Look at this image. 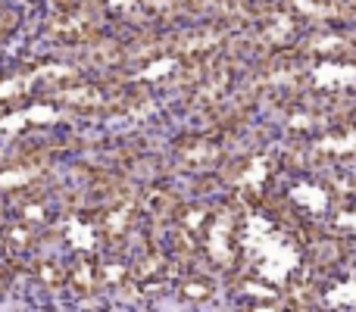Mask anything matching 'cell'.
<instances>
[{"mask_svg":"<svg viewBox=\"0 0 356 312\" xmlns=\"http://www.w3.org/2000/svg\"><path fill=\"white\" fill-rule=\"evenodd\" d=\"M66 284L79 297H91L100 290V259L94 256H79L66 269Z\"/></svg>","mask_w":356,"mask_h":312,"instance_id":"obj_2","label":"cell"},{"mask_svg":"<svg viewBox=\"0 0 356 312\" xmlns=\"http://www.w3.org/2000/svg\"><path fill=\"white\" fill-rule=\"evenodd\" d=\"M309 312H319V309H309Z\"/></svg>","mask_w":356,"mask_h":312,"instance_id":"obj_11","label":"cell"},{"mask_svg":"<svg viewBox=\"0 0 356 312\" xmlns=\"http://www.w3.org/2000/svg\"><path fill=\"white\" fill-rule=\"evenodd\" d=\"M10 272H13V263L3 256V263H0V297H3L6 288H10Z\"/></svg>","mask_w":356,"mask_h":312,"instance_id":"obj_10","label":"cell"},{"mask_svg":"<svg viewBox=\"0 0 356 312\" xmlns=\"http://www.w3.org/2000/svg\"><path fill=\"white\" fill-rule=\"evenodd\" d=\"M247 312H284L275 300H253V306H247Z\"/></svg>","mask_w":356,"mask_h":312,"instance_id":"obj_9","label":"cell"},{"mask_svg":"<svg viewBox=\"0 0 356 312\" xmlns=\"http://www.w3.org/2000/svg\"><path fill=\"white\" fill-rule=\"evenodd\" d=\"M347 256V244L341 240H316L309 244V265L313 269H334Z\"/></svg>","mask_w":356,"mask_h":312,"instance_id":"obj_4","label":"cell"},{"mask_svg":"<svg viewBox=\"0 0 356 312\" xmlns=\"http://www.w3.org/2000/svg\"><path fill=\"white\" fill-rule=\"evenodd\" d=\"M172 269V259L166 256V250L160 247H147L141 256L131 263V281L135 284H154V281H163Z\"/></svg>","mask_w":356,"mask_h":312,"instance_id":"obj_1","label":"cell"},{"mask_svg":"<svg viewBox=\"0 0 356 312\" xmlns=\"http://www.w3.org/2000/svg\"><path fill=\"white\" fill-rule=\"evenodd\" d=\"M131 225H135V213L129 206H113L100 219V228H104V238L110 240V247H116L122 238H129Z\"/></svg>","mask_w":356,"mask_h":312,"instance_id":"obj_3","label":"cell"},{"mask_svg":"<svg viewBox=\"0 0 356 312\" xmlns=\"http://www.w3.org/2000/svg\"><path fill=\"white\" fill-rule=\"evenodd\" d=\"M31 272H35V278L47 290H56V288H63V284H66V265H60L56 259H38Z\"/></svg>","mask_w":356,"mask_h":312,"instance_id":"obj_8","label":"cell"},{"mask_svg":"<svg viewBox=\"0 0 356 312\" xmlns=\"http://www.w3.org/2000/svg\"><path fill=\"white\" fill-rule=\"evenodd\" d=\"M284 312H288V309H284Z\"/></svg>","mask_w":356,"mask_h":312,"instance_id":"obj_12","label":"cell"},{"mask_svg":"<svg viewBox=\"0 0 356 312\" xmlns=\"http://www.w3.org/2000/svg\"><path fill=\"white\" fill-rule=\"evenodd\" d=\"M175 290H178V297L188 303H207L209 297L216 294V284H213V278H207V275H184L175 281Z\"/></svg>","mask_w":356,"mask_h":312,"instance_id":"obj_5","label":"cell"},{"mask_svg":"<svg viewBox=\"0 0 356 312\" xmlns=\"http://www.w3.org/2000/svg\"><path fill=\"white\" fill-rule=\"evenodd\" d=\"M131 281V265L125 263L119 253H110V256L100 259V284L106 288H122V284Z\"/></svg>","mask_w":356,"mask_h":312,"instance_id":"obj_6","label":"cell"},{"mask_svg":"<svg viewBox=\"0 0 356 312\" xmlns=\"http://www.w3.org/2000/svg\"><path fill=\"white\" fill-rule=\"evenodd\" d=\"M175 219H178V225H181L184 231H191L194 238H200V240H203V234L209 231V225H213L209 213H207V209H200V206H184V209H178Z\"/></svg>","mask_w":356,"mask_h":312,"instance_id":"obj_7","label":"cell"}]
</instances>
